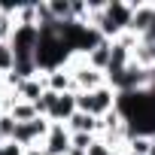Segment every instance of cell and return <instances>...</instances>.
<instances>
[{"instance_id":"obj_1","label":"cell","mask_w":155,"mask_h":155,"mask_svg":"<svg viewBox=\"0 0 155 155\" xmlns=\"http://www.w3.org/2000/svg\"><path fill=\"white\" fill-rule=\"evenodd\" d=\"M116 101H119V91L107 82L94 91H85V94H76V104H79V113H88L94 119H104L107 113L116 110Z\"/></svg>"},{"instance_id":"obj_2","label":"cell","mask_w":155,"mask_h":155,"mask_svg":"<svg viewBox=\"0 0 155 155\" xmlns=\"http://www.w3.org/2000/svg\"><path fill=\"white\" fill-rule=\"evenodd\" d=\"M49 128H52V122L46 119V116H37L34 122H18L15 125V143L18 146H25V149H31V146H43V140H46V134H49Z\"/></svg>"},{"instance_id":"obj_3","label":"cell","mask_w":155,"mask_h":155,"mask_svg":"<svg viewBox=\"0 0 155 155\" xmlns=\"http://www.w3.org/2000/svg\"><path fill=\"white\" fill-rule=\"evenodd\" d=\"M76 113H79L76 91H67V94H58V97H55V104H52V110L46 113V119H49L52 125H67Z\"/></svg>"},{"instance_id":"obj_4","label":"cell","mask_w":155,"mask_h":155,"mask_svg":"<svg viewBox=\"0 0 155 155\" xmlns=\"http://www.w3.org/2000/svg\"><path fill=\"white\" fill-rule=\"evenodd\" d=\"M70 146H73V134H70V128H67V125H52L49 134H46V140H43L46 155H67Z\"/></svg>"},{"instance_id":"obj_5","label":"cell","mask_w":155,"mask_h":155,"mask_svg":"<svg viewBox=\"0 0 155 155\" xmlns=\"http://www.w3.org/2000/svg\"><path fill=\"white\" fill-rule=\"evenodd\" d=\"M152 18H155V3H134V18H131V31L128 34L143 40V34L149 31Z\"/></svg>"},{"instance_id":"obj_6","label":"cell","mask_w":155,"mask_h":155,"mask_svg":"<svg viewBox=\"0 0 155 155\" xmlns=\"http://www.w3.org/2000/svg\"><path fill=\"white\" fill-rule=\"evenodd\" d=\"M46 85H49V91H55V94L76 91V88H73V73H70V67H61V70L46 73Z\"/></svg>"},{"instance_id":"obj_7","label":"cell","mask_w":155,"mask_h":155,"mask_svg":"<svg viewBox=\"0 0 155 155\" xmlns=\"http://www.w3.org/2000/svg\"><path fill=\"white\" fill-rule=\"evenodd\" d=\"M70 134H91V137H101V119L88 116V113H76L70 122H67Z\"/></svg>"},{"instance_id":"obj_8","label":"cell","mask_w":155,"mask_h":155,"mask_svg":"<svg viewBox=\"0 0 155 155\" xmlns=\"http://www.w3.org/2000/svg\"><path fill=\"white\" fill-rule=\"evenodd\" d=\"M88 64H91L94 70L107 73V67H110V40H104L94 52H88Z\"/></svg>"},{"instance_id":"obj_9","label":"cell","mask_w":155,"mask_h":155,"mask_svg":"<svg viewBox=\"0 0 155 155\" xmlns=\"http://www.w3.org/2000/svg\"><path fill=\"white\" fill-rule=\"evenodd\" d=\"M9 116H12L15 122H34V119H37L40 113H37V107H34V104H28V101H21V97H18V101L12 104Z\"/></svg>"},{"instance_id":"obj_10","label":"cell","mask_w":155,"mask_h":155,"mask_svg":"<svg viewBox=\"0 0 155 155\" xmlns=\"http://www.w3.org/2000/svg\"><path fill=\"white\" fill-rule=\"evenodd\" d=\"M12 70H15V52L9 43H0V73L9 76Z\"/></svg>"},{"instance_id":"obj_11","label":"cell","mask_w":155,"mask_h":155,"mask_svg":"<svg viewBox=\"0 0 155 155\" xmlns=\"http://www.w3.org/2000/svg\"><path fill=\"white\" fill-rule=\"evenodd\" d=\"M149 146H152V137H149V134H134L125 149H131V152H137V155H149Z\"/></svg>"},{"instance_id":"obj_12","label":"cell","mask_w":155,"mask_h":155,"mask_svg":"<svg viewBox=\"0 0 155 155\" xmlns=\"http://www.w3.org/2000/svg\"><path fill=\"white\" fill-rule=\"evenodd\" d=\"M15 125H18V122H15L9 113L0 119V143H12V137H15Z\"/></svg>"},{"instance_id":"obj_13","label":"cell","mask_w":155,"mask_h":155,"mask_svg":"<svg viewBox=\"0 0 155 155\" xmlns=\"http://www.w3.org/2000/svg\"><path fill=\"white\" fill-rule=\"evenodd\" d=\"M113 152H116V149H113L110 143H104L101 137H97V140H94V143L88 146V155H113Z\"/></svg>"},{"instance_id":"obj_14","label":"cell","mask_w":155,"mask_h":155,"mask_svg":"<svg viewBox=\"0 0 155 155\" xmlns=\"http://www.w3.org/2000/svg\"><path fill=\"white\" fill-rule=\"evenodd\" d=\"M94 140H97V137H91V134H73V146H76V149H85V152H88V146H91Z\"/></svg>"},{"instance_id":"obj_15","label":"cell","mask_w":155,"mask_h":155,"mask_svg":"<svg viewBox=\"0 0 155 155\" xmlns=\"http://www.w3.org/2000/svg\"><path fill=\"white\" fill-rule=\"evenodd\" d=\"M140 43H149V46H155V18H152V25H149V31L143 34V40Z\"/></svg>"},{"instance_id":"obj_16","label":"cell","mask_w":155,"mask_h":155,"mask_svg":"<svg viewBox=\"0 0 155 155\" xmlns=\"http://www.w3.org/2000/svg\"><path fill=\"white\" fill-rule=\"evenodd\" d=\"M25 155H46V149L43 146H31V149H25Z\"/></svg>"},{"instance_id":"obj_17","label":"cell","mask_w":155,"mask_h":155,"mask_svg":"<svg viewBox=\"0 0 155 155\" xmlns=\"http://www.w3.org/2000/svg\"><path fill=\"white\" fill-rule=\"evenodd\" d=\"M149 155H155V137H152V146H149Z\"/></svg>"},{"instance_id":"obj_18","label":"cell","mask_w":155,"mask_h":155,"mask_svg":"<svg viewBox=\"0 0 155 155\" xmlns=\"http://www.w3.org/2000/svg\"><path fill=\"white\" fill-rule=\"evenodd\" d=\"M3 116H6V113H3V107H0V119H3Z\"/></svg>"}]
</instances>
